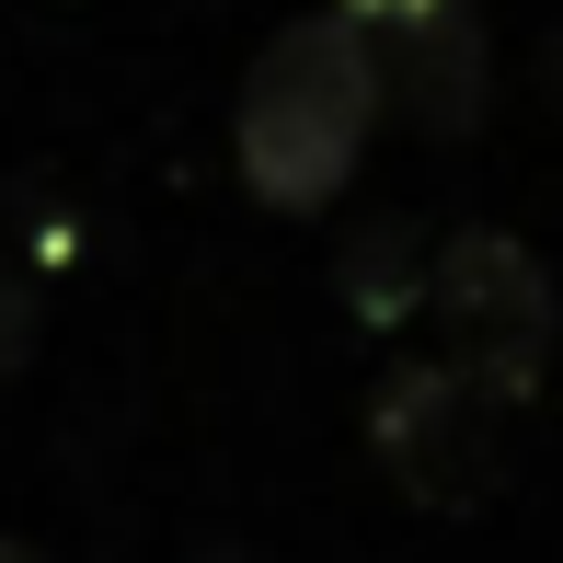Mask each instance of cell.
<instances>
[{"label":"cell","mask_w":563,"mask_h":563,"mask_svg":"<svg viewBox=\"0 0 563 563\" xmlns=\"http://www.w3.org/2000/svg\"><path fill=\"white\" fill-rule=\"evenodd\" d=\"M379 126L368 58H356L345 12H311L242 69V115H230V150H242V185L265 196L276 219H311L356 185V150Z\"/></svg>","instance_id":"obj_1"},{"label":"cell","mask_w":563,"mask_h":563,"mask_svg":"<svg viewBox=\"0 0 563 563\" xmlns=\"http://www.w3.org/2000/svg\"><path fill=\"white\" fill-rule=\"evenodd\" d=\"M426 311H438L449 368H472L495 402L541 391L563 311H552V276H541V253H529L518 230H449V242L426 253Z\"/></svg>","instance_id":"obj_2"},{"label":"cell","mask_w":563,"mask_h":563,"mask_svg":"<svg viewBox=\"0 0 563 563\" xmlns=\"http://www.w3.org/2000/svg\"><path fill=\"white\" fill-rule=\"evenodd\" d=\"M506 415H518V402H495L472 368L426 356V368H391L368 391V449L426 518H472L506 483Z\"/></svg>","instance_id":"obj_3"},{"label":"cell","mask_w":563,"mask_h":563,"mask_svg":"<svg viewBox=\"0 0 563 563\" xmlns=\"http://www.w3.org/2000/svg\"><path fill=\"white\" fill-rule=\"evenodd\" d=\"M356 58H368L379 115H402L415 139H472L495 115V35L472 0H334Z\"/></svg>","instance_id":"obj_4"},{"label":"cell","mask_w":563,"mask_h":563,"mask_svg":"<svg viewBox=\"0 0 563 563\" xmlns=\"http://www.w3.org/2000/svg\"><path fill=\"white\" fill-rule=\"evenodd\" d=\"M334 276H345V311L391 334V322H415V299H426V242H415L402 219H368V230L345 242Z\"/></svg>","instance_id":"obj_5"},{"label":"cell","mask_w":563,"mask_h":563,"mask_svg":"<svg viewBox=\"0 0 563 563\" xmlns=\"http://www.w3.org/2000/svg\"><path fill=\"white\" fill-rule=\"evenodd\" d=\"M35 322H46V299H35V276H23L12 253H0V379H12L23 356H35Z\"/></svg>","instance_id":"obj_6"},{"label":"cell","mask_w":563,"mask_h":563,"mask_svg":"<svg viewBox=\"0 0 563 563\" xmlns=\"http://www.w3.org/2000/svg\"><path fill=\"white\" fill-rule=\"evenodd\" d=\"M0 563H46V552H35V541H0Z\"/></svg>","instance_id":"obj_7"},{"label":"cell","mask_w":563,"mask_h":563,"mask_svg":"<svg viewBox=\"0 0 563 563\" xmlns=\"http://www.w3.org/2000/svg\"><path fill=\"white\" fill-rule=\"evenodd\" d=\"M552 115H563V35H552Z\"/></svg>","instance_id":"obj_8"}]
</instances>
